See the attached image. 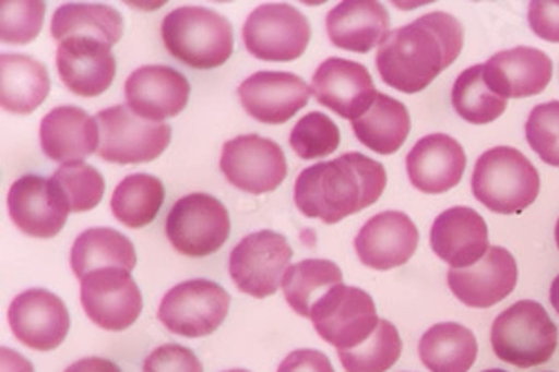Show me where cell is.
I'll return each instance as SVG.
<instances>
[{"label": "cell", "instance_id": "obj_1", "mask_svg": "<svg viewBox=\"0 0 559 372\" xmlns=\"http://www.w3.org/2000/svg\"><path fill=\"white\" fill-rule=\"evenodd\" d=\"M464 28L453 15L431 12L390 32L377 51L382 83L418 94L463 51Z\"/></svg>", "mask_w": 559, "mask_h": 372}, {"label": "cell", "instance_id": "obj_2", "mask_svg": "<svg viewBox=\"0 0 559 372\" xmlns=\"http://www.w3.org/2000/svg\"><path fill=\"white\" fill-rule=\"evenodd\" d=\"M384 189V166L362 153L350 152L300 171L293 194L302 215L337 224L373 205Z\"/></svg>", "mask_w": 559, "mask_h": 372}, {"label": "cell", "instance_id": "obj_3", "mask_svg": "<svg viewBox=\"0 0 559 372\" xmlns=\"http://www.w3.org/2000/svg\"><path fill=\"white\" fill-rule=\"evenodd\" d=\"M160 36L166 51L194 70H215L234 52V28L224 15L204 7L166 13Z\"/></svg>", "mask_w": 559, "mask_h": 372}, {"label": "cell", "instance_id": "obj_4", "mask_svg": "<svg viewBox=\"0 0 559 372\" xmlns=\"http://www.w3.org/2000/svg\"><path fill=\"white\" fill-rule=\"evenodd\" d=\"M539 171L515 147L500 145L477 158L472 192L477 202L500 215H516L539 196Z\"/></svg>", "mask_w": 559, "mask_h": 372}, {"label": "cell", "instance_id": "obj_5", "mask_svg": "<svg viewBox=\"0 0 559 372\" xmlns=\"http://www.w3.org/2000/svg\"><path fill=\"white\" fill-rule=\"evenodd\" d=\"M492 350L519 369L547 363L558 348V328L535 300H521L496 316L490 329Z\"/></svg>", "mask_w": 559, "mask_h": 372}, {"label": "cell", "instance_id": "obj_6", "mask_svg": "<svg viewBox=\"0 0 559 372\" xmlns=\"http://www.w3.org/2000/svg\"><path fill=\"white\" fill-rule=\"evenodd\" d=\"M96 120L102 133L97 155L112 165L152 163L173 139L168 123L144 120L126 105L105 108Z\"/></svg>", "mask_w": 559, "mask_h": 372}, {"label": "cell", "instance_id": "obj_7", "mask_svg": "<svg viewBox=\"0 0 559 372\" xmlns=\"http://www.w3.org/2000/svg\"><path fill=\"white\" fill-rule=\"evenodd\" d=\"M310 319L323 341L337 350H353L368 341L379 326L376 302L358 287L336 285L313 303Z\"/></svg>", "mask_w": 559, "mask_h": 372}, {"label": "cell", "instance_id": "obj_8", "mask_svg": "<svg viewBox=\"0 0 559 372\" xmlns=\"http://www.w3.org/2000/svg\"><path fill=\"white\" fill-rule=\"evenodd\" d=\"M242 39L252 57L265 62H293L305 55L312 39V25L292 4H261L248 15Z\"/></svg>", "mask_w": 559, "mask_h": 372}, {"label": "cell", "instance_id": "obj_9", "mask_svg": "<svg viewBox=\"0 0 559 372\" xmlns=\"http://www.w3.org/2000/svg\"><path fill=\"white\" fill-rule=\"evenodd\" d=\"M228 208L210 194H187L174 203L166 216V237L189 257H205L226 244L229 237Z\"/></svg>", "mask_w": 559, "mask_h": 372}, {"label": "cell", "instance_id": "obj_10", "mask_svg": "<svg viewBox=\"0 0 559 372\" xmlns=\"http://www.w3.org/2000/svg\"><path fill=\"white\" fill-rule=\"evenodd\" d=\"M229 311V295L210 279L176 285L160 300L157 316L166 329L181 337H205L221 328Z\"/></svg>", "mask_w": 559, "mask_h": 372}, {"label": "cell", "instance_id": "obj_11", "mask_svg": "<svg viewBox=\"0 0 559 372\" xmlns=\"http://www.w3.org/2000/svg\"><path fill=\"white\" fill-rule=\"evenodd\" d=\"M293 257L284 235L265 229L250 233L229 253V276L237 289L254 298H267L282 285V274Z\"/></svg>", "mask_w": 559, "mask_h": 372}, {"label": "cell", "instance_id": "obj_12", "mask_svg": "<svg viewBox=\"0 0 559 372\" xmlns=\"http://www.w3.org/2000/svg\"><path fill=\"white\" fill-rule=\"evenodd\" d=\"M221 170L234 187L260 196L278 189L286 179V155L273 140L241 134L223 145Z\"/></svg>", "mask_w": 559, "mask_h": 372}, {"label": "cell", "instance_id": "obj_13", "mask_svg": "<svg viewBox=\"0 0 559 372\" xmlns=\"http://www.w3.org/2000/svg\"><path fill=\"white\" fill-rule=\"evenodd\" d=\"M81 303L90 321L108 332H123L142 313V292L123 268L90 272L81 279Z\"/></svg>", "mask_w": 559, "mask_h": 372}, {"label": "cell", "instance_id": "obj_14", "mask_svg": "<svg viewBox=\"0 0 559 372\" xmlns=\"http://www.w3.org/2000/svg\"><path fill=\"white\" fill-rule=\"evenodd\" d=\"M8 213L28 237L52 239L64 229L71 211L52 179L23 176L8 190Z\"/></svg>", "mask_w": 559, "mask_h": 372}, {"label": "cell", "instance_id": "obj_15", "mask_svg": "<svg viewBox=\"0 0 559 372\" xmlns=\"http://www.w3.org/2000/svg\"><path fill=\"white\" fill-rule=\"evenodd\" d=\"M8 322L25 347L49 352L60 347L70 332V313L62 298L45 289H28L10 303Z\"/></svg>", "mask_w": 559, "mask_h": 372}, {"label": "cell", "instance_id": "obj_16", "mask_svg": "<svg viewBox=\"0 0 559 372\" xmlns=\"http://www.w3.org/2000/svg\"><path fill=\"white\" fill-rule=\"evenodd\" d=\"M310 89L323 107L350 121L366 115L379 94L368 68L345 58H326L313 73Z\"/></svg>", "mask_w": 559, "mask_h": 372}, {"label": "cell", "instance_id": "obj_17", "mask_svg": "<svg viewBox=\"0 0 559 372\" xmlns=\"http://www.w3.org/2000/svg\"><path fill=\"white\" fill-rule=\"evenodd\" d=\"M241 105L254 120L280 125L308 105L312 89L295 73L258 71L237 89Z\"/></svg>", "mask_w": 559, "mask_h": 372}, {"label": "cell", "instance_id": "obj_18", "mask_svg": "<svg viewBox=\"0 0 559 372\" xmlns=\"http://www.w3.org/2000/svg\"><path fill=\"white\" fill-rule=\"evenodd\" d=\"M516 261L506 248L490 247L476 265L450 268L448 285L464 305L487 310L515 290Z\"/></svg>", "mask_w": 559, "mask_h": 372}, {"label": "cell", "instance_id": "obj_19", "mask_svg": "<svg viewBox=\"0 0 559 372\" xmlns=\"http://www.w3.org/2000/svg\"><path fill=\"white\" fill-rule=\"evenodd\" d=\"M418 240V228L411 216L386 211L366 221L356 235L355 250L368 268L392 271L413 257Z\"/></svg>", "mask_w": 559, "mask_h": 372}, {"label": "cell", "instance_id": "obj_20", "mask_svg": "<svg viewBox=\"0 0 559 372\" xmlns=\"http://www.w3.org/2000/svg\"><path fill=\"white\" fill-rule=\"evenodd\" d=\"M126 97L134 115L160 121L183 112L191 97V84L168 65H142L128 76Z\"/></svg>", "mask_w": 559, "mask_h": 372}, {"label": "cell", "instance_id": "obj_21", "mask_svg": "<svg viewBox=\"0 0 559 372\" xmlns=\"http://www.w3.org/2000/svg\"><path fill=\"white\" fill-rule=\"evenodd\" d=\"M58 75L71 94L97 97L116 76L112 45L94 38H70L58 44Z\"/></svg>", "mask_w": 559, "mask_h": 372}, {"label": "cell", "instance_id": "obj_22", "mask_svg": "<svg viewBox=\"0 0 559 372\" xmlns=\"http://www.w3.org/2000/svg\"><path fill=\"white\" fill-rule=\"evenodd\" d=\"M484 65L485 83L506 101L539 95L552 79V60L534 47L496 52Z\"/></svg>", "mask_w": 559, "mask_h": 372}, {"label": "cell", "instance_id": "obj_23", "mask_svg": "<svg viewBox=\"0 0 559 372\" xmlns=\"http://www.w3.org/2000/svg\"><path fill=\"white\" fill-rule=\"evenodd\" d=\"M464 168L463 145L448 134H427L407 155L408 179L424 194H444L457 187Z\"/></svg>", "mask_w": 559, "mask_h": 372}, {"label": "cell", "instance_id": "obj_24", "mask_svg": "<svg viewBox=\"0 0 559 372\" xmlns=\"http://www.w3.org/2000/svg\"><path fill=\"white\" fill-rule=\"evenodd\" d=\"M431 248L452 268L476 265L490 248L487 221L474 208H448L432 224Z\"/></svg>", "mask_w": 559, "mask_h": 372}, {"label": "cell", "instance_id": "obj_25", "mask_svg": "<svg viewBox=\"0 0 559 372\" xmlns=\"http://www.w3.org/2000/svg\"><path fill=\"white\" fill-rule=\"evenodd\" d=\"M39 142L51 160L64 165L84 160L99 149V123L86 110L73 105L52 108L39 125Z\"/></svg>", "mask_w": 559, "mask_h": 372}, {"label": "cell", "instance_id": "obj_26", "mask_svg": "<svg viewBox=\"0 0 559 372\" xmlns=\"http://www.w3.org/2000/svg\"><path fill=\"white\" fill-rule=\"evenodd\" d=\"M326 32L337 49L364 55L390 34V15L376 0H345L326 15Z\"/></svg>", "mask_w": 559, "mask_h": 372}, {"label": "cell", "instance_id": "obj_27", "mask_svg": "<svg viewBox=\"0 0 559 372\" xmlns=\"http://www.w3.org/2000/svg\"><path fill=\"white\" fill-rule=\"evenodd\" d=\"M51 89L49 71L28 55L0 57V105L12 115H31Z\"/></svg>", "mask_w": 559, "mask_h": 372}, {"label": "cell", "instance_id": "obj_28", "mask_svg": "<svg viewBox=\"0 0 559 372\" xmlns=\"http://www.w3.org/2000/svg\"><path fill=\"white\" fill-rule=\"evenodd\" d=\"M418 352L431 372H468L476 363V335L457 322H440L421 335Z\"/></svg>", "mask_w": 559, "mask_h": 372}, {"label": "cell", "instance_id": "obj_29", "mask_svg": "<svg viewBox=\"0 0 559 372\" xmlns=\"http://www.w3.org/2000/svg\"><path fill=\"white\" fill-rule=\"evenodd\" d=\"M356 139L371 152L392 155L405 144L411 133V115L403 103L386 94H377L376 101L358 120L350 121Z\"/></svg>", "mask_w": 559, "mask_h": 372}, {"label": "cell", "instance_id": "obj_30", "mask_svg": "<svg viewBox=\"0 0 559 372\" xmlns=\"http://www.w3.org/2000/svg\"><path fill=\"white\" fill-rule=\"evenodd\" d=\"M136 252L133 242L110 228L86 229L76 237L71 248V268L76 278L83 279L90 272L103 268L133 271Z\"/></svg>", "mask_w": 559, "mask_h": 372}, {"label": "cell", "instance_id": "obj_31", "mask_svg": "<svg viewBox=\"0 0 559 372\" xmlns=\"http://www.w3.org/2000/svg\"><path fill=\"white\" fill-rule=\"evenodd\" d=\"M51 36L62 44L70 38H94L115 47L123 36V17L108 4H62L51 21Z\"/></svg>", "mask_w": 559, "mask_h": 372}, {"label": "cell", "instance_id": "obj_32", "mask_svg": "<svg viewBox=\"0 0 559 372\" xmlns=\"http://www.w3.org/2000/svg\"><path fill=\"white\" fill-rule=\"evenodd\" d=\"M344 284V274L336 263L329 259H305L297 265L287 266L282 289L286 302L297 315L310 319L313 303L323 297L326 290Z\"/></svg>", "mask_w": 559, "mask_h": 372}, {"label": "cell", "instance_id": "obj_33", "mask_svg": "<svg viewBox=\"0 0 559 372\" xmlns=\"http://www.w3.org/2000/svg\"><path fill=\"white\" fill-rule=\"evenodd\" d=\"M165 187L150 173H133L121 179L112 192L110 208L116 220L131 229L152 224L165 203Z\"/></svg>", "mask_w": 559, "mask_h": 372}, {"label": "cell", "instance_id": "obj_34", "mask_svg": "<svg viewBox=\"0 0 559 372\" xmlns=\"http://www.w3.org/2000/svg\"><path fill=\"white\" fill-rule=\"evenodd\" d=\"M452 103L455 112L474 125H485L506 112L508 101L496 95L485 83V65L477 63L464 70L453 84Z\"/></svg>", "mask_w": 559, "mask_h": 372}, {"label": "cell", "instance_id": "obj_35", "mask_svg": "<svg viewBox=\"0 0 559 372\" xmlns=\"http://www.w3.org/2000/svg\"><path fill=\"white\" fill-rule=\"evenodd\" d=\"M403 343L400 332L390 321L379 322L368 341L353 350H337L347 372H386L400 361Z\"/></svg>", "mask_w": 559, "mask_h": 372}, {"label": "cell", "instance_id": "obj_36", "mask_svg": "<svg viewBox=\"0 0 559 372\" xmlns=\"http://www.w3.org/2000/svg\"><path fill=\"white\" fill-rule=\"evenodd\" d=\"M62 192L71 213H86L102 203L105 194V179L94 166L83 160L66 163L51 177Z\"/></svg>", "mask_w": 559, "mask_h": 372}, {"label": "cell", "instance_id": "obj_37", "mask_svg": "<svg viewBox=\"0 0 559 372\" xmlns=\"http://www.w3.org/2000/svg\"><path fill=\"white\" fill-rule=\"evenodd\" d=\"M342 134L336 123L326 115L310 112L297 121L289 134L293 152L305 160L329 157L336 152Z\"/></svg>", "mask_w": 559, "mask_h": 372}, {"label": "cell", "instance_id": "obj_38", "mask_svg": "<svg viewBox=\"0 0 559 372\" xmlns=\"http://www.w3.org/2000/svg\"><path fill=\"white\" fill-rule=\"evenodd\" d=\"M41 0H4L0 4V39L8 45L31 44L44 26Z\"/></svg>", "mask_w": 559, "mask_h": 372}, {"label": "cell", "instance_id": "obj_39", "mask_svg": "<svg viewBox=\"0 0 559 372\" xmlns=\"http://www.w3.org/2000/svg\"><path fill=\"white\" fill-rule=\"evenodd\" d=\"M526 139L545 165L559 168V101L543 103L530 112Z\"/></svg>", "mask_w": 559, "mask_h": 372}, {"label": "cell", "instance_id": "obj_40", "mask_svg": "<svg viewBox=\"0 0 559 372\" xmlns=\"http://www.w3.org/2000/svg\"><path fill=\"white\" fill-rule=\"evenodd\" d=\"M142 372H204V367L191 348L170 343L147 356Z\"/></svg>", "mask_w": 559, "mask_h": 372}, {"label": "cell", "instance_id": "obj_41", "mask_svg": "<svg viewBox=\"0 0 559 372\" xmlns=\"http://www.w3.org/2000/svg\"><path fill=\"white\" fill-rule=\"evenodd\" d=\"M527 23L535 36L550 44H559V2L534 0L527 10Z\"/></svg>", "mask_w": 559, "mask_h": 372}, {"label": "cell", "instance_id": "obj_42", "mask_svg": "<svg viewBox=\"0 0 559 372\" xmlns=\"http://www.w3.org/2000/svg\"><path fill=\"white\" fill-rule=\"evenodd\" d=\"M278 372H336L332 367L326 353L312 350V348H300L289 353L286 360L282 361Z\"/></svg>", "mask_w": 559, "mask_h": 372}, {"label": "cell", "instance_id": "obj_43", "mask_svg": "<svg viewBox=\"0 0 559 372\" xmlns=\"http://www.w3.org/2000/svg\"><path fill=\"white\" fill-rule=\"evenodd\" d=\"M0 372H34V365L12 348H2L0 350Z\"/></svg>", "mask_w": 559, "mask_h": 372}, {"label": "cell", "instance_id": "obj_44", "mask_svg": "<svg viewBox=\"0 0 559 372\" xmlns=\"http://www.w3.org/2000/svg\"><path fill=\"white\" fill-rule=\"evenodd\" d=\"M64 372H121L120 367L103 358H83L68 367Z\"/></svg>", "mask_w": 559, "mask_h": 372}, {"label": "cell", "instance_id": "obj_45", "mask_svg": "<svg viewBox=\"0 0 559 372\" xmlns=\"http://www.w3.org/2000/svg\"><path fill=\"white\" fill-rule=\"evenodd\" d=\"M550 302H552V308L558 311L559 315V276H556L552 287H550Z\"/></svg>", "mask_w": 559, "mask_h": 372}, {"label": "cell", "instance_id": "obj_46", "mask_svg": "<svg viewBox=\"0 0 559 372\" xmlns=\"http://www.w3.org/2000/svg\"><path fill=\"white\" fill-rule=\"evenodd\" d=\"M556 244H558L559 248V220L558 224H556Z\"/></svg>", "mask_w": 559, "mask_h": 372}, {"label": "cell", "instance_id": "obj_47", "mask_svg": "<svg viewBox=\"0 0 559 372\" xmlns=\"http://www.w3.org/2000/svg\"><path fill=\"white\" fill-rule=\"evenodd\" d=\"M224 372H250V371H245V369H231V371H224Z\"/></svg>", "mask_w": 559, "mask_h": 372}, {"label": "cell", "instance_id": "obj_48", "mask_svg": "<svg viewBox=\"0 0 559 372\" xmlns=\"http://www.w3.org/2000/svg\"><path fill=\"white\" fill-rule=\"evenodd\" d=\"M484 372H508V371H502V369H489V371H484Z\"/></svg>", "mask_w": 559, "mask_h": 372}]
</instances>
